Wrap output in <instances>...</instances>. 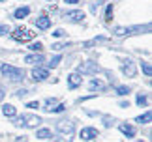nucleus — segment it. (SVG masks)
<instances>
[{"mask_svg": "<svg viewBox=\"0 0 152 142\" xmlns=\"http://www.w3.org/2000/svg\"><path fill=\"white\" fill-rule=\"evenodd\" d=\"M0 71H2V75H6L10 80H13V82H17V80H23V79H25V71H23V69H19V67L8 66V64H4V66L0 67Z\"/></svg>", "mask_w": 152, "mask_h": 142, "instance_id": "1", "label": "nucleus"}, {"mask_svg": "<svg viewBox=\"0 0 152 142\" xmlns=\"http://www.w3.org/2000/svg\"><path fill=\"white\" fill-rule=\"evenodd\" d=\"M43 120L39 116H32V114H23L15 120V125L19 127H38Z\"/></svg>", "mask_w": 152, "mask_h": 142, "instance_id": "2", "label": "nucleus"}, {"mask_svg": "<svg viewBox=\"0 0 152 142\" xmlns=\"http://www.w3.org/2000/svg\"><path fill=\"white\" fill-rule=\"evenodd\" d=\"M11 36H13L15 41H30L34 36H36V32H30L28 28L21 26V28H15V30L11 32Z\"/></svg>", "mask_w": 152, "mask_h": 142, "instance_id": "3", "label": "nucleus"}, {"mask_svg": "<svg viewBox=\"0 0 152 142\" xmlns=\"http://www.w3.org/2000/svg\"><path fill=\"white\" fill-rule=\"evenodd\" d=\"M98 71H100V66H98L96 62H90V60L77 66V73H83V75H94Z\"/></svg>", "mask_w": 152, "mask_h": 142, "instance_id": "4", "label": "nucleus"}, {"mask_svg": "<svg viewBox=\"0 0 152 142\" xmlns=\"http://www.w3.org/2000/svg\"><path fill=\"white\" fill-rule=\"evenodd\" d=\"M73 122H68V120H64V122H58L56 123V131H60L62 135H66V137H69V135H73Z\"/></svg>", "mask_w": 152, "mask_h": 142, "instance_id": "5", "label": "nucleus"}, {"mask_svg": "<svg viewBox=\"0 0 152 142\" xmlns=\"http://www.w3.org/2000/svg\"><path fill=\"white\" fill-rule=\"evenodd\" d=\"M120 69H122V73H124L126 77H135V66H133L132 60H124L122 66H120Z\"/></svg>", "mask_w": 152, "mask_h": 142, "instance_id": "6", "label": "nucleus"}, {"mask_svg": "<svg viewBox=\"0 0 152 142\" xmlns=\"http://www.w3.org/2000/svg\"><path fill=\"white\" fill-rule=\"evenodd\" d=\"M96 137H98V129H94V127L81 129V140H94Z\"/></svg>", "mask_w": 152, "mask_h": 142, "instance_id": "7", "label": "nucleus"}, {"mask_svg": "<svg viewBox=\"0 0 152 142\" xmlns=\"http://www.w3.org/2000/svg\"><path fill=\"white\" fill-rule=\"evenodd\" d=\"M49 77V71L47 69H42V67H34L32 69V79L34 80H38V82H42V80H45Z\"/></svg>", "mask_w": 152, "mask_h": 142, "instance_id": "8", "label": "nucleus"}, {"mask_svg": "<svg viewBox=\"0 0 152 142\" xmlns=\"http://www.w3.org/2000/svg\"><path fill=\"white\" fill-rule=\"evenodd\" d=\"M66 19L68 21H72V22H81L85 19V13L83 11H79V9H75V11H68L66 13Z\"/></svg>", "mask_w": 152, "mask_h": 142, "instance_id": "9", "label": "nucleus"}, {"mask_svg": "<svg viewBox=\"0 0 152 142\" xmlns=\"http://www.w3.org/2000/svg\"><path fill=\"white\" fill-rule=\"evenodd\" d=\"M81 82H83V77H81L79 73L68 75V84H69V88H77V86H81Z\"/></svg>", "mask_w": 152, "mask_h": 142, "instance_id": "10", "label": "nucleus"}, {"mask_svg": "<svg viewBox=\"0 0 152 142\" xmlns=\"http://www.w3.org/2000/svg\"><path fill=\"white\" fill-rule=\"evenodd\" d=\"M118 129H120V133L122 135H126V137H135V127L133 125H130V123H120L118 125Z\"/></svg>", "mask_w": 152, "mask_h": 142, "instance_id": "11", "label": "nucleus"}, {"mask_svg": "<svg viewBox=\"0 0 152 142\" xmlns=\"http://www.w3.org/2000/svg\"><path fill=\"white\" fill-rule=\"evenodd\" d=\"M36 26L39 28V30H47V28L51 26V19L47 15H42V17H38V21H36Z\"/></svg>", "mask_w": 152, "mask_h": 142, "instance_id": "12", "label": "nucleus"}, {"mask_svg": "<svg viewBox=\"0 0 152 142\" xmlns=\"http://www.w3.org/2000/svg\"><path fill=\"white\" fill-rule=\"evenodd\" d=\"M25 62H28V64H42L43 62V54H42V52L28 54V56H25Z\"/></svg>", "mask_w": 152, "mask_h": 142, "instance_id": "13", "label": "nucleus"}, {"mask_svg": "<svg viewBox=\"0 0 152 142\" xmlns=\"http://www.w3.org/2000/svg\"><path fill=\"white\" fill-rule=\"evenodd\" d=\"M88 88L92 92H103L105 90V84L102 80H98V79H94V80H90V84H88Z\"/></svg>", "mask_w": 152, "mask_h": 142, "instance_id": "14", "label": "nucleus"}, {"mask_svg": "<svg viewBox=\"0 0 152 142\" xmlns=\"http://www.w3.org/2000/svg\"><path fill=\"white\" fill-rule=\"evenodd\" d=\"M2 114L8 116V118H13V116L17 114V110H15L13 105H4V106H2Z\"/></svg>", "mask_w": 152, "mask_h": 142, "instance_id": "15", "label": "nucleus"}, {"mask_svg": "<svg viewBox=\"0 0 152 142\" xmlns=\"http://www.w3.org/2000/svg\"><path fill=\"white\" fill-rule=\"evenodd\" d=\"M28 13H30V8H26V6H25V8L17 9L13 17H15V19H25V17H28Z\"/></svg>", "mask_w": 152, "mask_h": 142, "instance_id": "16", "label": "nucleus"}, {"mask_svg": "<svg viewBox=\"0 0 152 142\" xmlns=\"http://www.w3.org/2000/svg\"><path fill=\"white\" fill-rule=\"evenodd\" d=\"M58 105V101H56V99H47V101H45V106H43V109L45 110H47V112H53V109H55V106Z\"/></svg>", "mask_w": 152, "mask_h": 142, "instance_id": "17", "label": "nucleus"}, {"mask_svg": "<svg viewBox=\"0 0 152 142\" xmlns=\"http://www.w3.org/2000/svg\"><path fill=\"white\" fill-rule=\"evenodd\" d=\"M150 118H152V114H150V110H148V112H145L143 116H137V120H135V122H139V123H148V122H150Z\"/></svg>", "mask_w": 152, "mask_h": 142, "instance_id": "18", "label": "nucleus"}, {"mask_svg": "<svg viewBox=\"0 0 152 142\" xmlns=\"http://www.w3.org/2000/svg\"><path fill=\"white\" fill-rule=\"evenodd\" d=\"M141 69H143V73L150 77L152 75V67H150V62H141Z\"/></svg>", "mask_w": 152, "mask_h": 142, "instance_id": "19", "label": "nucleus"}, {"mask_svg": "<svg viewBox=\"0 0 152 142\" xmlns=\"http://www.w3.org/2000/svg\"><path fill=\"white\" fill-rule=\"evenodd\" d=\"M38 138H49L51 137V131L49 129H38V135H36Z\"/></svg>", "mask_w": 152, "mask_h": 142, "instance_id": "20", "label": "nucleus"}, {"mask_svg": "<svg viewBox=\"0 0 152 142\" xmlns=\"http://www.w3.org/2000/svg\"><path fill=\"white\" fill-rule=\"evenodd\" d=\"M30 51H34V52H42V49H43V45L39 43V41H36V43H30V47H28Z\"/></svg>", "mask_w": 152, "mask_h": 142, "instance_id": "21", "label": "nucleus"}, {"mask_svg": "<svg viewBox=\"0 0 152 142\" xmlns=\"http://www.w3.org/2000/svg\"><path fill=\"white\" fill-rule=\"evenodd\" d=\"M130 92H132V90H130L128 86H118V88H116V93H118V96H128Z\"/></svg>", "mask_w": 152, "mask_h": 142, "instance_id": "22", "label": "nucleus"}, {"mask_svg": "<svg viewBox=\"0 0 152 142\" xmlns=\"http://www.w3.org/2000/svg\"><path fill=\"white\" fill-rule=\"evenodd\" d=\"M113 19V4L107 6V9H105V21H111Z\"/></svg>", "mask_w": 152, "mask_h": 142, "instance_id": "23", "label": "nucleus"}, {"mask_svg": "<svg viewBox=\"0 0 152 142\" xmlns=\"http://www.w3.org/2000/svg\"><path fill=\"white\" fill-rule=\"evenodd\" d=\"M126 34H130L128 28H124V26H116L115 28V36H126Z\"/></svg>", "mask_w": 152, "mask_h": 142, "instance_id": "24", "label": "nucleus"}, {"mask_svg": "<svg viewBox=\"0 0 152 142\" xmlns=\"http://www.w3.org/2000/svg\"><path fill=\"white\" fill-rule=\"evenodd\" d=\"M137 105H141V106H145V105H147V96L139 93V96H137Z\"/></svg>", "mask_w": 152, "mask_h": 142, "instance_id": "25", "label": "nucleus"}, {"mask_svg": "<svg viewBox=\"0 0 152 142\" xmlns=\"http://www.w3.org/2000/svg\"><path fill=\"white\" fill-rule=\"evenodd\" d=\"M62 60V56H55V58H53V60L49 62V67H56L58 66V62H60Z\"/></svg>", "mask_w": 152, "mask_h": 142, "instance_id": "26", "label": "nucleus"}, {"mask_svg": "<svg viewBox=\"0 0 152 142\" xmlns=\"http://www.w3.org/2000/svg\"><path fill=\"white\" fill-rule=\"evenodd\" d=\"M64 47H66V43H55L53 45V51H62Z\"/></svg>", "mask_w": 152, "mask_h": 142, "instance_id": "27", "label": "nucleus"}, {"mask_svg": "<svg viewBox=\"0 0 152 142\" xmlns=\"http://www.w3.org/2000/svg\"><path fill=\"white\" fill-rule=\"evenodd\" d=\"M6 32H10V26L8 25H0V36L6 34Z\"/></svg>", "mask_w": 152, "mask_h": 142, "instance_id": "28", "label": "nucleus"}, {"mask_svg": "<svg viewBox=\"0 0 152 142\" xmlns=\"http://www.w3.org/2000/svg\"><path fill=\"white\" fill-rule=\"evenodd\" d=\"M28 93H30L28 90H19L17 92V97H25V96H28Z\"/></svg>", "mask_w": 152, "mask_h": 142, "instance_id": "29", "label": "nucleus"}, {"mask_svg": "<svg viewBox=\"0 0 152 142\" xmlns=\"http://www.w3.org/2000/svg\"><path fill=\"white\" fill-rule=\"evenodd\" d=\"M26 106H28V109H38V106H39V103H38V101H30V103H28Z\"/></svg>", "mask_w": 152, "mask_h": 142, "instance_id": "30", "label": "nucleus"}, {"mask_svg": "<svg viewBox=\"0 0 152 142\" xmlns=\"http://www.w3.org/2000/svg\"><path fill=\"white\" fill-rule=\"evenodd\" d=\"M64 109H66V106H64V105H56L55 109H53V112H62Z\"/></svg>", "mask_w": 152, "mask_h": 142, "instance_id": "31", "label": "nucleus"}, {"mask_svg": "<svg viewBox=\"0 0 152 142\" xmlns=\"http://www.w3.org/2000/svg\"><path fill=\"white\" fill-rule=\"evenodd\" d=\"M53 36H55V38H62V36H64V30H60V28H58L56 32H53Z\"/></svg>", "mask_w": 152, "mask_h": 142, "instance_id": "32", "label": "nucleus"}, {"mask_svg": "<svg viewBox=\"0 0 152 142\" xmlns=\"http://www.w3.org/2000/svg\"><path fill=\"white\" fill-rule=\"evenodd\" d=\"M4 96H6V90H4V86L0 84V101H2V99H4Z\"/></svg>", "mask_w": 152, "mask_h": 142, "instance_id": "33", "label": "nucleus"}, {"mask_svg": "<svg viewBox=\"0 0 152 142\" xmlns=\"http://www.w3.org/2000/svg\"><path fill=\"white\" fill-rule=\"evenodd\" d=\"M118 106H122V109H126V106H130V103H128V101H120V105Z\"/></svg>", "mask_w": 152, "mask_h": 142, "instance_id": "34", "label": "nucleus"}, {"mask_svg": "<svg viewBox=\"0 0 152 142\" xmlns=\"http://www.w3.org/2000/svg\"><path fill=\"white\" fill-rule=\"evenodd\" d=\"M79 0H66V4H77Z\"/></svg>", "mask_w": 152, "mask_h": 142, "instance_id": "35", "label": "nucleus"}, {"mask_svg": "<svg viewBox=\"0 0 152 142\" xmlns=\"http://www.w3.org/2000/svg\"><path fill=\"white\" fill-rule=\"evenodd\" d=\"M17 142H26V137H23V138H17Z\"/></svg>", "mask_w": 152, "mask_h": 142, "instance_id": "36", "label": "nucleus"}, {"mask_svg": "<svg viewBox=\"0 0 152 142\" xmlns=\"http://www.w3.org/2000/svg\"><path fill=\"white\" fill-rule=\"evenodd\" d=\"M49 2H55V0H49Z\"/></svg>", "mask_w": 152, "mask_h": 142, "instance_id": "37", "label": "nucleus"}, {"mask_svg": "<svg viewBox=\"0 0 152 142\" xmlns=\"http://www.w3.org/2000/svg\"><path fill=\"white\" fill-rule=\"evenodd\" d=\"M137 142H143V140H137Z\"/></svg>", "mask_w": 152, "mask_h": 142, "instance_id": "38", "label": "nucleus"}, {"mask_svg": "<svg viewBox=\"0 0 152 142\" xmlns=\"http://www.w3.org/2000/svg\"><path fill=\"white\" fill-rule=\"evenodd\" d=\"M0 2H4V0H0Z\"/></svg>", "mask_w": 152, "mask_h": 142, "instance_id": "39", "label": "nucleus"}]
</instances>
